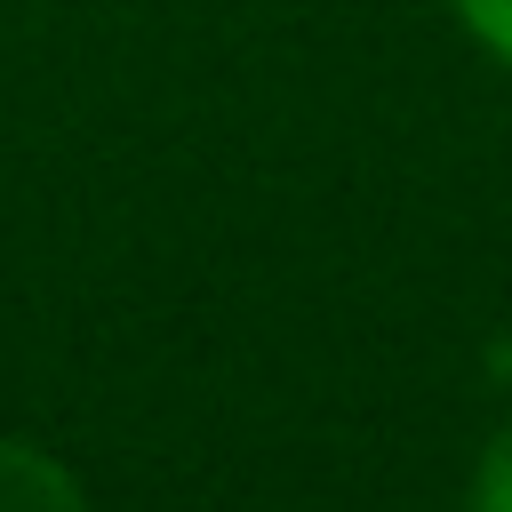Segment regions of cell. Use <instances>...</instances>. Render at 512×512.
<instances>
[{
  "label": "cell",
  "instance_id": "obj_1",
  "mask_svg": "<svg viewBox=\"0 0 512 512\" xmlns=\"http://www.w3.org/2000/svg\"><path fill=\"white\" fill-rule=\"evenodd\" d=\"M0 512H88V496L48 448L0 440Z\"/></svg>",
  "mask_w": 512,
  "mask_h": 512
},
{
  "label": "cell",
  "instance_id": "obj_2",
  "mask_svg": "<svg viewBox=\"0 0 512 512\" xmlns=\"http://www.w3.org/2000/svg\"><path fill=\"white\" fill-rule=\"evenodd\" d=\"M472 512H512V432H496L480 448V472H472Z\"/></svg>",
  "mask_w": 512,
  "mask_h": 512
},
{
  "label": "cell",
  "instance_id": "obj_3",
  "mask_svg": "<svg viewBox=\"0 0 512 512\" xmlns=\"http://www.w3.org/2000/svg\"><path fill=\"white\" fill-rule=\"evenodd\" d=\"M456 16H464V32H472L480 48H496V56L512 64V0H456Z\"/></svg>",
  "mask_w": 512,
  "mask_h": 512
}]
</instances>
